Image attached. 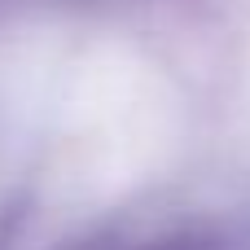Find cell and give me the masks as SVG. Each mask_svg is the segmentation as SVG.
I'll list each match as a JSON object with an SVG mask.
<instances>
[{
  "mask_svg": "<svg viewBox=\"0 0 250 250\" xmlns=\"http://www.w3.org/2000/svg\"><path fill=\"white\" fill-rule=\"evenodd\" d=\"M154 250H211L207 242H163V246H154Z\"/></svg>",
  "mask_w": 250,
  "mask_h": 250,
  "instance_id": "obj_1",
  "label": "cell"
}]
</instances>
